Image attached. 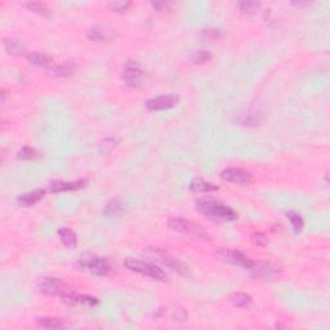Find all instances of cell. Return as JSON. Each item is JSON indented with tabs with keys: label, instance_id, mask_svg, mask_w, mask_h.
<instances>
[{
	"label": "cell",
	"instance_id": "cell-1",
	"mask_svg": "<svg viewBox=\"0 0 330 330\" xmlns=\"http://www.w3.org/2000/svg\"><path fill=\"white\" fill-rule=\"evenodd\" d=\"M198 210L213 222H232L238 218V214L231 206L216 200H202L198 202Z\"/></svg>",
	"mask_w": 330,
	"mask_h": 330
},
{
	"label": "cell",
	"instance_id": "cell-2",
	"mask_svg": "<svg viewBox=\"0 0 330 330\" xmlns=\"http://www.w3.org/2000/svg\"><path fill=\"white\" fill-rule=\"evenodd\" d=\"M168 226L170 230L176 232H180L182 235L188 236L191 238L196 240H210L209 234L200 226L188 220L181 218V217H172L168 220Z\"/></svg>",
	"mask_w": 330,
	"mask_h": 330
},
{
	"label": "cell",
	"instance_id": "cell-3",
	"mask_svg": "<svg viewBox=\"0 0 330 330\" xmlns=\"http://www.w3.org/2000/svg\"><path fill=\"white\" fill-rule=\"evenodd\" d=\"M125 267L130 270L133 272H137V274H141V275H145L147 277H151V279L158 280V281H165L166 280V274L163 271L162 268H159L158 266H155L152 263H148V262H143V260L133 259V258H128V259L124 262Z\"/></svg>",
	"mask_w": 330,
	"mask_h": 330
},
{
	"label": "cell",
	"instance_id": "cell-4",
	"mask_svg": "<svg viewBox=\"0 0 330 330\" xmlns=\"http://www.w3.org/2000/svg\"><path fill=\"white\" fill-rule=\"evenodd\" d=\"M121 79L128 87L138 88V87L146 83L148 76H147L146 71L143 70L136 61L134 62L130 61V62H127V65H125L123 73H121Z\"/></svg>",
	"mask_w": 330,
	"mask_h": 330
},
{
	"label": "cell",
	"instance_id": "cell-5",
	"mask_svg": "<svg viewBox=\"0 0 330 330\" xmlns=\"http://www.w3.org/2000/svg\"><path fill=\"white\" fill-rule=\"evenodd\" d=\"M150 252L152 253L154 257H156V259L160 260L166 267L172 268L173 271H176L177 274H180L182 276L190 275V268H188L187 264L183 263L182 260H180L178 258L168 253V252H165V250L162 249H156V248H151Z\"/></svg>",
	"mask_w": 330,
	"mask_h": 330
},
{
	"label": "cell",
	"instance_id": "cell-6",
	"mask_svg": "<svg viewBox=\"0 0 330 330\" xmlns=\"http://www.w3.org/2000/svg\"><path fill=\"white\" fill-rule=\"evenodd\" d=\"M81 267L89 270L95 276H109L114 271V266L109 258L91 257L88 259L80 260Z\"/></svg>",
	"mask_w": 330,
	"mask_h": 330
},
{
	"label": "cell",
	"instance_id": "cell-7",
	"mask_svg": "<svg viewBox=\"0 0 330 330\" xmlns=\"http://www.w3.org/2000/svg\"><path fill=\"white\" fill-rule=\"evenodd\" d=\"M216 256H218L224 262L235 264V266H240V267L246 268V270H250L254 266V263H256L254 260L246 257L245 254H242L241 252L234 249H227V248L217 250Z\"/></svg>",
	"mask_w": 330,
	"mask_h": 330
},
{
	"label": "cell",
	"instance_id": "cell-8",
	"mask_svg": "<svg viewBox=\"0 0 330 330\" xmlns=\"http://www.w3.org/2000/svg\"><path fill=\"white\" fill-rule=\"evenodd\" d=\"M220 178L236 184H250L253 181L252 173L241 168H226L220 172Z\"/></svg>",
	"mask_w": 330,
	"mask_h": 330
},
{
	"label": "cell",
	"instance_id": "cell-9",
	"mask_svg": "<svg viewBox=\"0 0 330 330\" xmlns=\"http://www.w3.org/2000/svg\"><path fill=\"white\" fill-rule=\"evenodd\" d=\"M37 288L40 293L45 294V295H55V294L61 295L63 290L66 289V286L62 283V280H59L58 277H51V276L39 280L37 284Z\"/></svg>",
	"mask_w": 330,
	"mask_h": 330
},
{
	"label": "cell",
	"instance_id": "cell-10",
	"mask_svg": "<svg viewBox=\"0 0 330 330\" xmlns=\"http://www.w3.org/2000/svg\"><path fill=\"white\" fill-rule=\"evenodd\" d=\"M178 101H180V97L176 94L159 95L156 98L148 99L146 102V107L150 111L168 110V109H172V107L176 106Z\"/></svg>",
	"mask_w": 330,
	"mask_h": 330
},
{
	"label": "cell",
	"instance_id": "cell-11",
	"mask_svg": "<svg viewBox=\"0 0 330 330\" xmlns=\"http://www.w3.org/2000/svg\"><path fill=\"white\" fill-rule=\"evenodd\" d=\"M87 37L94 43H107L112 39V33L102 26H93L87 31Z\"/></svg>",
	"mask_w": 330,
	"mask_h": 330
},
{
	"label": "cell",
	"instance_id": "cell-12",
	"mask_svg": "<svg viewBox=\"0 0 330 330\" xmlns=\"http://www.w3.org/2000/svg\"><path fill=\"white\" fill-rule=\"evenodd\" d=\"M87 181L79 180L73 182H61V181H55L49 183V191L51 192H65V191H75L85 187Z\"/></svg>",
	"mask_w": 330,
	"mask_h": 330
},
{
	"label": "cell",
	"instance_id": "cell-13",
	"mask_svg": "<svg viewBox=\"0 0 330 330\" xmlns=\"http://www.w3.org/2000/svg\"><path fill=\"white\" fill-rule=\"evenodd\" d=\"M45 190L43 188H37V190H34L31 192H27V194L19 195L17 198V202L18 204H21L25 208H30V206H34L35 204L40 202L41 199L44 198Z\"/></svg>",
	"mask_w": 330,
	"mask_h": 330
},
{
	"label": "cell",
	"instance_id": "cell-14",
	"mask_svg": "<svg viewBox=\"0 0 330 330\" xmlns=\"http://www.w3.org/2000/svg\"><path fill=\"white\" fill-rule=\"evenodd\" d=\"M250 271L253 272V276L260 277V279H271L275 276V268L267 263H254V266L250 268Z\"/></svg>",
	"mask_w": 330,
	"mask_h": 330
},
{
	"label": "cell",
	"instance_id": "cell-15",
	"mask_svg": "<svg viewBox=\"0 0 330 330\" xmlns=\"http://www.w3.org/2000/svg\"><path fill=\"white\" fill-rule=\"evenodd\" d=\"M37 324L44 329H63V328H66V324L63 320L58 319V317H51V316L37 317Z\"/></svg>",
	"mask_w": 330,
	"mask_h": 330
},
{
	"label": "cell",
	"instance_id": "cell-16",
	"mask_svg": "<svg viewBox=\"0 0 330 330\" xmlns=\"http://www.w3.org/2000/svg\"><path fill=\"white\" fill-rule=\"evenodd\" d=\"M190 188L192 192H202V194L218 191V186L210 183V182H206V181L202 180V178L192 180V182L190 183Z\"/></svg>",
	"mask_w": 330,
	"mask_h": 330
},
{
	"label": "cell",
	"instance_id": "cell-17",
	"mask_svg": "<svg viewBox=\"0 0 330 330\" xmlns=\"http://www.w3.org/2000/svg\"><path fill=\"white\" fill-rule=\"evenodd\" d=\"M58 236L66 248H69V249L76 248L77 236L73 230H70V228H61V230H58Z\"/></svg>",
	"mask_w": 330,
	"mask_h": 330
},
{
	"label": "cell",
	"instance_id": "cell-18",
	"mask_svg": "<svg viewBox=\"0 0 330 330\" xmlns=\"http://www.w3.org/2000/svg\"><path fill=\"white\" fill-rule=\"evenodd\" d=\"M27 61L37 67H48L52 65V58L49 55L40 52H31L27 55Z\"/></svg>",
	"mask_w": 330,
	"mask_h": 330
},
{
	"label": "cell",
	"instance_id": "cell-19",
	"mask_svg": "<svg viewBox=\"0 0 330 330\" xmlns=\"http://www.w3.org/2000/svg\"><path fill=\"white\" fill-rule=\"evenodd\" d=\"M25 7L29 9V11L37 13V15L44 17V18H51L53 13L49 8L45 5L44 3H40V1H27L25 3Z\"/></svg>",
	"mask_w": 330,
	"mask_h": 330
},
{
	"label": "cell",
	"instance_id": "cell-20",
	"mask_svg": "<svg viewBox=\"0 0 330 330\" xmlns=\"http://www.w3.org/2000/svg\"><path fill=\"white\" fill-rule=\"evenodd\" d=\"M3 45L8 55H15V57L22 55L23 51H25L23 44L19 40H17V39H4Z\"/></svg>",
	"mask_w": 330,
	"mask_h": 330
},
{
	"label": "cell",
	"instance_id": "cell-21",
	"mask_svg": "<svg viewBox=\"0 0 330 330\" xmlns=\"http://www.w3.org/2000/svg\"><path fill=\"white\" fill-rule=\"evenodd\" d=\"M124 212V204L119 202V200H111V202H109L106 204V206H105V210H103V213L107 217H120Z\"/></svg>",
	"mask_w": 330,
	"mask_h": 330
},
{
	"label": "cell",
	"instance_id": "cell-22",
	"mask_svg": "<svg viewBox=\"0 0 330 330\" xmlns=\"http://www.w3.org/2000/svg\"><path fill=\"white\" fill-rule=\"evenodd\" d=\"M230 301H231V303L235 306V307L245 308V307H249V306L252 305L253 299H252V297H250L249 294L235 293L231 298H230Z\"/></svg>",
	"mask_w": 330,
	"mask_h": 330
},
{
	"label": "cell",
	"instance_id": "cell-23",
	"mask_svg": "<svg viewBox=\"0 0 330 330\" xmlns=\"http://www.w3.org/2000/svg\"><path fill=\"white\" fill-rule=\"evenodd\" d=\"M286 217H288V220H290L294 232H295V234L302 232V230L305 227V220H303V218L301 217V214H298V213L294 212V210H290V212L286 213Z\"/></svg>",
	"mask_w": 330,
	"mask_h": 330
},
{
	"label": "cell",
	"instance_id": "cell-24",
	"mask_svg": "<svg viewBox=\"0 0 330 330\" xmlns=\"http://www.w3.org/2000/svg\"><path fill=\"white\" fill-rule=\"evenodd\" d=\"M212 58V53L209 51H205V49H200V51L194 52L192 55H191V61L194 63H198V65H204V63L210 62Z\"/></svg>",
	"mask_w": 330,
	"mask_h": 330
},
{
	"label": "cell",
	"instance_id": "cell-25",
	"mask_svg": "<svg viewBox=\"0 0 330 330\" xmlns=\"http://www.w3.org/2000/svg\"><path fill=\"white\" fill-rule=\"evenodd\" d=\"M73 71H75V67H73L71 63H63V65H58V66L52 67V73H53V75L59 77L71 76V75H73Z\"/></svg>",
	"mask_w": 330,
	"mask_h": 330
},
{
	"label": "cell",
	"instance_id": "cell-26",
	"mask_svg": "<svg viewBox=\"0 0 330 330\" xmlns=\"http://www.w3.org/2000/svg\"><path fill=\"white\" fill-rule=\"evenodd\" d=\"M238 9L245 13V15H254L257 13V11L260 8V3L258 1H250V0H245V1H240L238 4Z\"/></svg>",
	"mask_w": 330,
	"mask_h": 330
},
{
	"label": "cell",
	"instance_id": "cell-27",
	"mask_svg": "<svg viewBox=\"0 0 330 330\" xmlns=\"http://www.w3.org/2000/svg\"><path fill=\"white\" fill-rule=\"evenodd\" d=\"M107 5H109V8H110L112 12L124 13V12L128 11V8L132 5V3H130V1H123V0H115V1H110Z\"/></svg>",
	"mask_w": 330,
	"mask_h": 330
},
{
	"label": "cell",
	"instance_id": "cell-28",
	"mask_svg": "<svg viewBox=\"0 0 330 330\" xmlns=\"http://www.w3.org/2000/svg\"><path fill=\"white\" fill-rule=\"evenodd\" d=\"M116 146H118V140L116 138H107V140H103V142L99 143V152L109 154Z\"/></svg>",
	"mask_w": 330,
	"mask_h": 330
},
{
	"label": "cell",
	"instance_id": "cell-29",
	"mask_svg": "<svg viewBox=\"0 0 330 330\" xmlns=\"http://www.w3.org/2000/svg\"><path fill=\"white\" fill-rule=\"evenodd\" d=\"M37 156V151L34 150L33 147L25 146L18 151V159H22V160H31V159H35Z\"/></svg>",
	"mask_w": 330,
	"mask_h": 330
},
{
	"label": "cell",
	"instance_id": "cell-30",
	"mask_svg": "<svg viewBox=\"0 0 330 330\" xmlns=\"http://www.w3.org/2000/svg\"><path fill=\"white\" fill-rule=\"evenodd\" d=\"M220 37H222V34H220V30L208 29L202 30V33H200V37L204 39V40H214V39H218Z\"/></svg>",
	"mask_w": 330,
	"mask_h": 330
},
{
	"label": "cell",
	"instance_id": "cell-31",
	"mask_svg": "<svg viewBox=\"0 0 330 330\" xmlns=\"http://www.w3.org/2000/svg\"><path fill=\"white\" fill-rule=\"evenodd\" d=\"M238 123L241 125H257L258 123H260L259 115L257 114L244 115V116L238 120Z\"/></svg>",
	"mask_w": 330,
	"mask_h": 330
},
{
	"label": "cell",
	"instance_id": "cell-32",
	"mask_svg": "<svg viewBox=\"0 0 330 330\" xmlns=\"http://www.w3.org/2000/svg\"><path fill=\"white\" fill-rule=\"evenodd\" d=\"M252 240H253L254 244L258 246H266L268 242V238L267 236H266V234H263V232L260 231L254 232L253 236H252Z\"/></svg>",
	"mask_w": 330,
	"mask_h": 330
},
{
	"label": "cell",
	"instance_id": "cell-33",
	"mask_svg": "<svg viewBox=\"0 0 330 330\" xmlns=\"http://www.w3.org/2000/svg\"><path fill=\"white\" fill-rule=\"evenodd\" d=\"M152 7L156 8L159 12H163L164 9H166L168 8V4L165 3H152Z\"/></svg>",
	"mask_w": 330,
	"mask_h": 330
},
{
	"label": "cell",
	"instance_id": "cell-34",
	"mask_svg": "<svg viewBox=\"0 0 330 330\" xmlns=\"http://www.w3.org/2000/svg\"><path fill=\"white\" fill-rule=\"evenodd\" d=\"M5 97H7V94H5V91H1V102H5Z\"/></svg>",
	"mask_w": 330,
	"mask_h": 330
}]
</instances>
